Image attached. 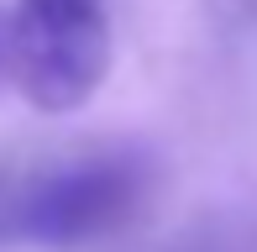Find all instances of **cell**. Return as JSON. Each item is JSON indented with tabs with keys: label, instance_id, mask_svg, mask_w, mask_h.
I'll use <instances>...</instances> for the list:
<instances>
[{
	"label": "cell",
	"instance_id": "obj_1",
	"mask_svg": "<svg viewBox=\"0 0 257 252\" xmlns=\"http://www.w3.org/2000/svg\"><path fill=\"white\" fill-rule=\"evenodd\" d=\"M6 68L32 110H84L110 74L105 0H16L6 16Z\"/></svg>",
	"mask_w": 257,
	"mask_h": 252
},
{
	"label": "cell",
	"instance_id": "obj_3",
	"mask_svg": "<svg viewBox=\"0 0 257 252\" xmlns=\"http://www.w3.org/2000/svg\"><path fill=\"white\" fill-rule=\"evenodd\" d=\"M0 63H6V21H0Z\"/></svg>",
	"mask_w": 257,
	"mask_h": 252
},
{
	"label": "cell",
	"instance_id": "obj_2",
	"mask_svg": "<svg viewBox=\"0 0 257 252\" xmlns=\"http://www.w3.org/2000/svg\"><path fill=\"white\" fill-rule=\"evenodd\" d=\"M147 168L132 153H89L21 179L0 200V242L84 247L137 210Z\"/></svg>",
	"mask_w": 257,
	"mask_h": 252
}]
</instances>
